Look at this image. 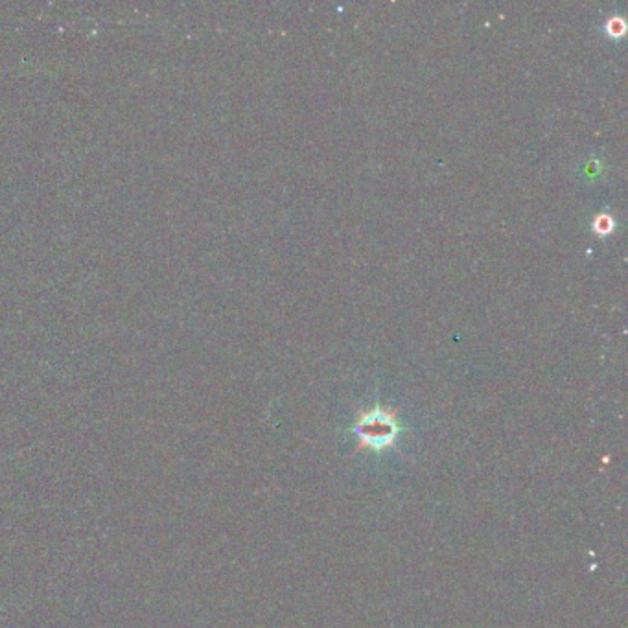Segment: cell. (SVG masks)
I'll return each mask as SVG.
<instances>
[{"instance_id": "obj_1", "label": "cell", "mask_w": 628, "mask_h": 628, "mask_svg": "<svg viewBox=\"0 0 628 628\" xmlns=\"http://www.w3.org/2000/svg\"><path fill=\"white\" fill-rule=\"evenodd\" d=\"M354 431L360 441L358 450L369 448L378 451L397 441L400 433V424L395 413L376 406L372 411L360 415Z\"/></svg>"}, {"instance_id": "obj_3", "label": "cell", "mask_w": 628, "mask_h": 628, "mask_svg": "<svg viewBox=\"0 0 628 628\" xmlns=\"http://www.w3.org/2000/svg\"><path fill=\"white\" fill-rule=\"evenodd\" d=\"M606 32H608L610 35H613V37L623 35V34H624V23H623V19H619V17H612V19L608 21Z\"/></svg>"}, {"instance_id": "obj_2", "label": "cell", "mask_w": 628, "mask_h": 628, "mask_svg": "<svg viewBox=\"0 0 628 628\" xmlns=\"http://www.w3.org/2000/svg\"><path fill=\"white\" fill-rule=\"evenodd\" d=\"M613 228V219L608 214H601L593 219V230L597 234H608Z\"/></svg>"}]
</instances>
